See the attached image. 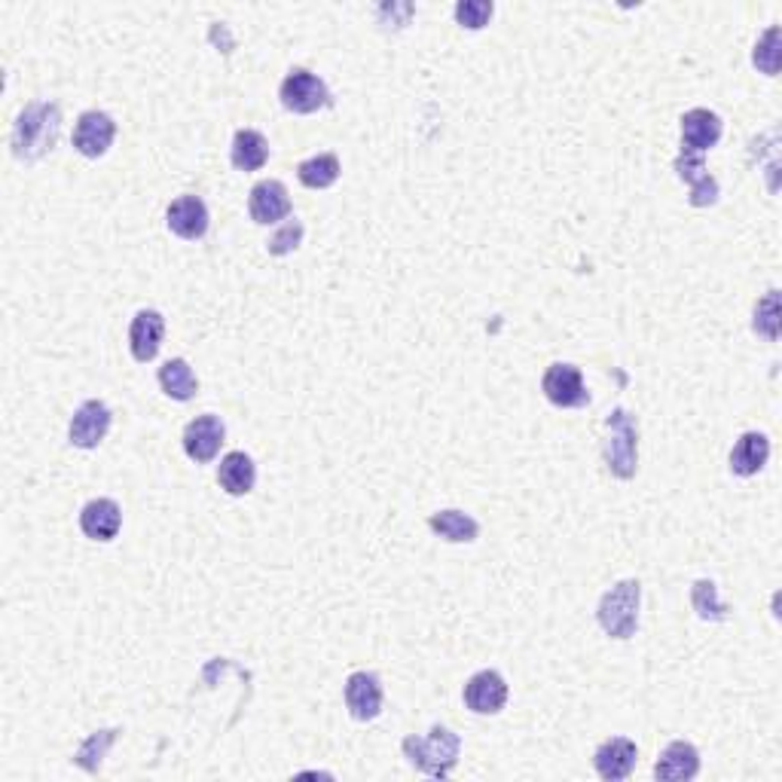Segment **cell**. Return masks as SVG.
Wrapping results in <instances>:
<instances>
[{
  "mask_svg": "<svg viewBox=\"0 0 782 782\" xmlns=\"http://www.w3.org/2000/svg\"><path fill=\"white\" fill-rule=\"evenodd\" d=\"M120 526H123V513L111 498H95L80 511V529H83L86 539L114 541Z\"/></svg>",
  "mask_w": 782,
  "mask_h": 782,
  "instance_id": "obj_18",
  "label": "cell"
},
{
  "mask_svg": "<svg viewBox=\"0 0 782 782\" xmlns=\"http://www.w3.org/2000/svg\"><path fill=\"white\" fill-rule=\"evenodd\" d=\"M700 770V755L691 743L676 740L669 743L664 755L657 758L655 764V777L660 782H682V780H694Z\"/></svg>",
  "mask_w": 782,
  "mask_h": 782,
  "instance_id": "obj_19",
  "label": "cell"
},
{
  "mask_svg": "<svg viewBox=\"0 0 782 782\" xmlns=\"http://www.w3.org/2000/svg\"><path fill=\"white\" fill-rule=\"evenodd\" d=\"M676 171L679 178L691 184V196L688 202L694 208H706V205H715L718 202V181L712 178L706 166H703V154H691V150H682V157L676 159Z\"/></svg>",
  "mask_w": 782,
  "mask_h": 782,
  "instance_id": "obj_13",
  "label": "cell"
},
{
  "mask_svg": "<svg viewBox=\"0 0 782 782\" xmlns=\"http://www.w3.org/2000/svg\"><path fill=\"white\" fill-rule=\"evenodd\" d=\"M114 740H116V730H101V734H95V737H89V740L80 746V752H77V764L89 770V773H95V770L101 768V755H104V749H107Z\"/></svg>",
  "mask_w": 782,
  "mask_h": 782,
  "instance_id": "obj_29",
  "label": "cell"
},
{
  "mask_svg": "<svg viewBox=\"0 0 782 782\" xmlns=\"http://www.w3.org/2000/svg\"><path fill=\"white\" fill-rule=\"evenodd\" d=\"M166 220H169V229L174 236H181L186 242H196L208 229V208L200 196H181L169 205Z\"/></svg>",
  "mask_w": 782,
  "mask_h": 782,
  "instance_id": "obj_15",
  "label": "cell"
},
{
  "mask_svg": "<svg viewBox=\"0 0 782 782\" xmlns=\"http://www.w3.org/2000/svg\"><path fill=\"white\" fill-rule=\"evenodd\" d=\"M61 114L53 101H34L29 104L13 126V154L22 162H34L43 154H49L58 141Z\"/></svg>",
  "mask_w": 782,
  "mask_h": 782,
  "instance_id": "obj_1",
  "label": "cell"
},
{
  "mask_svg": "<svg viewBox=\"0 0 782 782\" xmlns=\"http://www.w3.org/2000/svg\"><path fill=\"white\" fill-rule=\"evenodd\" d=\"M428 526L434 529L441 539L453 541V544H465V541H474L477 535H480V523H477L474 517H468V513H462V511L431 513Z\"/></svg>",
  "mask_w": 782,
  "mask_h": 782,
  "instance_id": "obj_24",
  "label": "cell"
},
{
  "mask_svg": "<svg viewBox=\"0 0 782 782\" xmlns=\"http://www.w3.org/2000/svg\"><path fill=\"white\" fill-rule=\"evenodd\" d=\"M636 761H639V749L636 743L626 740V737H612L605 740L593 755V768L605 782H621L626 780L633 770H636Z\"/></svg>",
  "mask_w": 782,
  "mask_h": 782,
  "instance_id": "obj_10",
  "label": "cell"
},
{
  "mask_svg": "<svg viewBox=\"0 0 782 782\" xmlns=\"http://www.w3.org/2000/svg\"><path fill=\"white\" fill-rule=\"evenodd\" d=\"M220 443H224V422L205 412V416H196L190 426L184 428V453L193 458V462H212L214 455L220 453Z\"/></svg>",
  "mask_w": 782,
  "mask_h": 782,
  "instance_id": "obj_11",
  "label": "cell"
},
{
  "mask_svg": "<svg viewBox=\"0 0 782 782\" xmlns=\"http://www.w3.org/2000/svg\"><path fill=\"white\" fill-rule=\"evenodd\" d=\"M722 138V120L706 107H694L682 116V150L706 154Z\"/></svg>",
  "mask_w": 782,
  "mask_h": 782,
  "instance_id": "obj_17",
  "label": "cell"
},
{
  "mask_svg": "<svg viewBox=\"0 0 782 782\" xmlns=\"http://www.w3.org/2000/svg\"><path fill=\"white\" fill-rule=\"evenodd\" d=\"M299 239H303V224H299V220H291V224H285V227L279 229V233L270 239V254L275 257L291 254V251L299 245Z\"/></svg>",
  "mask_w": 782,
  "mask_h": 782,
  "instance_id": "obj_31",
  "label": "cell"
},
{
  "mask_svg": "<svg viewBox=\"0 0 782 782\" xmlns=\"http://www.w3.org/2000/svg\"><path fill=\"white\" fill-rule=\"evenodd\" d=\"M691 602H694V612L703 621H725L727 609L718 602V587L712 581H698L691 590Z\"/></svg>",
  "mask_w": 782,
  "mask_h": 782,
  "instance_id": "obj_27",
  "label": "cell"
},
{
  "mask_svg": "<svg viewBox=\"0 0 782 782\" xmlns=\"http://www.w3.org/2000/svg\"><path fill=\"white\" fill-rule=\"evenodd\" d=\"M541 392L547 395L551 404L556 407H583L590 400V392L583 385V376L578 367L571 364H554L547 367L544 379H541Z\"/></svg>",
  "mask_w": 782,
  "mask_h": 782,
  "instance_id": "obj_6",
  "label": "cell"
},
{
  "mask_svg": "<svg viewBox=\"0 0 782 782\" xmlns=\"http://www.w3.org/2000/svg\"><path fill=\"white\" fill-rule=\"evenodd\" d=\"M609 428H612V438L605 446V462H609L614 477L630 480L636 474V441H639L636 422L626 410H614L609 416Z\"/></svg>",
  "mask_w": 782,
  "mask_h": 782,
  "instance_id": "obj_4",
  "label": "cell"
},
{
  "mask_svg": "<svg viewBox=\"0 0 782 782\" xmlns=\"http://www.w3.org/2000/svg\"><path fill=\"white\" fill-rule=\"evenodd\" d=\"M752 61L755 68H761L768 77L780 71V25H773L761 34V41L755 43Z\"/></svg>",
  "mask_w": 782,
  "mask_h": 782,
  "instance_id": "obj_28",
  "label": "cell"
},
{
  "mask_svg": "<svg viewBox=\"0 0 782 782\" xmlns=\"http://www.w3.org/2000/svg\"><path fill=\"white\" fill-rule=\"evenodd\" d=\"M639 602H642V583L639 581H621L614 583L612 590L599 602V624L612 636V639H630L636 636L639 626Z\"/></svg>",
  "mask_w": 782,
  "mask_h": 782,
  "instance_id": "obj_3",
  "label": "cell"
},
{
  "mask_svg": "<svg viewBox=\"0 0 782 782\" xmlns=\"http://www.w3.org/2000/svg\"><path fill=\"white\" fill-rule=\"evenodd\" d=\"M279 95H282V104H285L287 111H294V114H315V111H321V107L330 104V92L325 80L315 77L313 71H303V68L287 73Z\"/></svg>",
  "mask_w": 782,
  "mask_h": 782,
  "instance_id": "obj_5",
  "label": "cell"
},
{
  "mask_svg": "<svg viewBox=\"0 0 782 782\" xmlns=\"http://www.w3.org/2000/svg\"><path fill=\"white\" fill-rule=\"evenodd\" d=\"M299 184L309 186V190H328L330 184H337L340 178V159L333 154H321V157L306 159L297 166Z\"/></svg>",
  "mask_w": 782,
  "mask_h": 782,
  "instance_id": "obj_25",
  "label": "cell"
},
{
  "mask_svg": "<svg viewBox=\"0 0 782 782\" xmlns=\"http://www.w3.org/2000/svg\"><path fill=\"white\" fill-rule=\"evenodd\" d=\"M270 159V144L254 128H242L233 138V166L239 171H257Z\"/></svg>",
  "mask_w": 782,
  "mask_h": 782,
  "instance_id": "obj_22",
  "label": "cell"
},
{
  "mask_svg": "<svg viewBox=\"0 0 782 782\" xmlns=\"http://www.w3.org/2000/svg\"><path fill=\"white\" fill-rule=\"evenodd\" d=\"M111 431V407L104 400H86L71 419V443L80 450H95Z\"/></svg>",
  "mask_w": 782,
  "mask_h": 782,
  "instance_id": "obj_8",
  "label": "cell"
},
{
  "mask_svg": "<svg viewBox=\"0 0 782 782\" xmlns=\"http://www.w3.org/2000/svg\"><path fill=\"white\" fill-rule=\"evenodd\" d=\"M492 3L489 0H462V3H455V19H458V25H465V29L471 31H480L492 19Z\"/></svg>",
  "mask_w": 782,
  "mask_h": 782,
  "instance_id": "obj_30",
  "label": "cell"
},
{
  "mask_svg": "<svg viewBox=\"0 0 782 782\" xmlns=\"http://www.w3.org/2000/svg\"><path fill=\"white\" fill-rule=\"evenodd\" d=\"M159 385H162V392H166L171 400H190L196 395V388H200V383H196V376H193V371H190V364H186L184 358L166 361V364L159 367Z\"/></svg>",
  "mask_w": 782,
  "mask_h": 782,
  "instance_id": "obj_23",
  "label": "cell"
},
{
  "mask_svg": "<svg viewBox=\"0 0 782 782\" xmlns=\"http://www.w3.org/2000/svg\"><path fill=\"white\" fill-rule=\"evenodd\" d=\"M217 480L227 489L229 496H248L254 489L257 471L251 455L245 453H227L220 458V468H217Z\"/></svg>",
  "mask_w": 782,
  "mask_h": 782,
  "instance_id": "obj_21",
  "label": "cell"
},
{
  "mask_svg": "<svg viewBox=\"0 0 782 782\" xmlns=\"http://www.w3.org/2000/svg\"><path fill=\"white\" fill-rule=\"evenodd\" d=\"M458 749H462V740L455 737L450 727L441 725L431 727L428 737H407L404 740V755L410 758L412 768L434 777V780L450 777V770L458 761Z\"/></svg>",
  "mask_w": 782,
  "mask_h": 782,
  "instance_id": "obj_2",
  "label": "cell"
},
{
  "mask_svg": "<svg viewBox=\"0 0 782 782\" xmlns=\"http://www.w3.org/2000/svg\"><path fill=\"white\" fill-rule=\"evenodd\" d=\"M345 706L358 722H373L383 712V684L373 672H352L345 682Z\"/></svg>",
  "mask_w": 782,
  "mask_h": 782,
  "instance_id": "obj_12",
  "label": "cell"
},
{
  "mask_svg": "<svg viewBox=\"0 0 782 782\" xmlns=\"http://www.w3.org/2000/svg\"><path fill=\"white\" fill-rule=\"evenodd\" d=\"M248 212L254 217V224H279L291 214V196H287V186L282 181H260L251 190V200H248Z\"/></svg>",
  "mask_w": 782,
  "mask_h": 782,
  "instance_id": "obj_14",
  "label": "cell"
},
{
  "mask_svg": "<svg viewBox=\"0 0 782 782\" xmlns=\"http://www.w3.org/2000/svg\"><path fill=\"white\" fill-rule=\"evenodd\" d=\"M768 458H770L768 438L758 434V431H749V434H743L740 441H737V446H734V453H730V471H734L737 477H755L758 471L768 465Z\"/></svg>",
  "mask_w": 782,
  "mask_h": 782,
  "instance_id": "obj_20",
  "label": "cell"
},
{
  "mask_svg": "<svg viewBox=\"0 0 782 782\" xmlns=\"http://www.w3.org/2000/svg\"><path fill=\"white\" fill-rule=\"evenodd\" d=\"M508 703V682L498 676L496 669H484L471 676L465 684V706L477 715H496Z\"/></svg>",
  "mask_w": 782,
  "mask_h": 782,
  "instance_id": "obj_9",
  "label": "cell"
},
{
  "mask_svg": "<svg viewBox=\"0 0 782 782\" xmlns=\"http://www.w3.org/2000/svg\"><path fill=\"white\" fill-rule=\"evenodd\" d=\"M752 328L758 330L761 337H768V340H780V328H782L780 291H768V294H764V299H758V306H755Z\"/></svg>",
  "mask_w": 782,
  "mask_h": 782,
  "instance_id": "obj_26",
  "label": "cell"
},
{
  "mask_svg": "<svg viewBox=\"0 0 782 782\" xmlns=\"http://www.w3.org/2000/svg\"><path fill=\"white\" fill-rule=\"evenodd\" d=\"M116 138V123L111 114H101V111H86L77 120L73 128V147L89 159H99L107 154V147Z\"/></svg>",
  "mask_w": 782,
  "mask_h": 782,
  "instance_id": "obj_7",
  "label": "cell"
},
{
  "mask_svg": "<svg viewBox=\"0 0 782 782\" xmlns=\"http://www.w3.org/2000/svg\"><path fill=\"white\" fill-rule=\"evenodd\" d=\"M162 333H166V321L162 315L154 309H141V313L132 318V328H128V345H132V355L135 361H154L162 345Z\"/></svg>",
  "mask_w": 782,
  "mask_h": 782,
  "instance_id": "obj_16",
  "label": "cell"
}]
</instances>
